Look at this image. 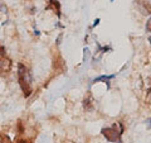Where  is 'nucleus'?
Masks as SVG:
<instances>
[{"label":"nucleus","mask_w":151,"mask_h":143,"mask_svg":"<svg viewBox=\"0 0 151 143\" xmlns=\"http://www.w3.org/2000/svg\"><path fill=\"white\" fill-rule=\"evenodd\" d=\"M18 79H19V85L24 93V96L28 98L33 93L32 89V76L29 74V71L23 63L18 65Z\"/></svg>","instance_id":"1"},{"label":"nucleus","mask_w":151,"mask_h":143,"mask_svg":"<svg viewBox=\"0 0 151 143\" xmlns=\"http://www.w3.org/2000/svg\"><path fill=\"white\" fill-rule=\"evenodd\" d=\"M102 134L106 137V139H108L110 142H116L120 138V132L116 129L115 127L112 128H103L102 129Z\"/></svg>","instance_id":"2"},{"label":"nucleus","mask_w":151,"mask_h":143,"mask_svg":"<svg viewBox=\"0 0 151 143\" xmlns=\"http://www.w3.org/2000/svg\"><path fill=\"white\" fill-rule=\"evenodd\" d=\"M12 69V61L5 56H0V72H9Z\"/></svg>","instance_id":"3"},{"label":"nucleus","mask_w":151,"mask_h":143,"mask_svg":"<svg viewBox=\"0 0 151 143\" xmlns=\"http://www.w3.org/2000/svg\"><path fill=\"white\" fill-rule=\"evenodd\" d=\"M45 9L47 10H48V9H53V10L57 13L58 18H60V4H59L58 0H49V5Z\"/></svg>","instance_id":"4"},{"label":"nucleus","mask_w":151,"mask_h":143,"mask_svg":"<svg viewBox=\"0 0 151 143\" xmlns=\"http://www.w3.org/2000/svg\"><path fill=\"white\" fill-rule=\"evenodd\" d=\"M115 77V75H110V76H100V77H97V79H94L93 80V82H98V81H105V82H108L111 79Z\"/></svg>","instance_id":"5"},{"label":"nucleus","mask_w":151,"mask_h":143,"mask_svg":"<svg viewBox=\"0 0 151 143\" xmlns=\"http://www.w3.org/2000/svg\"><path fill=\"white\" fill-rule=\"evenodd\" d=\"M92 103H93V99H92L91 95H88V99H84L83 105H84V108H87V109H92V108H93Z\"/></svg>","instance_id":"6"},{"label":"nucleus","mask_w":151,"mask_h":143,"mask_svg":"<svg viewBox=\"0 0 151 143\" xmlns=\"http://www.w3.org/2000/svg\"><path fill=\"white\" fill-rule=\"evenodd\" d=\"M0 143H12V141H10V138H9L6 134L0 133Z\"/></svg>","instance_id":"7"},{"label":"nucleus","mask_w":151,"mask_h":143,"mask_svg":"<svg viewBox=\"0 0 151 143\" xmlns=\"http://www.w3.org/2000/svg\"><path fill=\"white\" fill-rule=\"evenodd\" d=\"M0 56H1V57L5 56V48H4L3 46H0Z\"/></svg>","instance_id":"8"},{"label":"nucleus","mask_w":151,"mask_h":143,"mask_svg":"<svg viewBox=\"0 0 151 143\" xmlns=\"http://www.w3.org/2000/svg\"><path fill=\"white\" fill-rule=\"evenodd\" d=\"M150 26H151V19H149L147 24H146V31H147V32H150Z\"/></svg>","instance_id":"9"},{"label":"nucleus","mask_w":151,"mask_h":143,"mask_svg":"<svg viewBox=\"0 0 151 143\" xmlns=\"http://www.w3.org/2000/svg\"><path fill=\"white\" fill-rule=\"evenodd\" d=\"M98 23H100V19H96V20H94V24H93V27H96Z\"/></svg>","instance_id":"10"},{"label":"nucleus","mask_w":151,"mask_h":143,"mask_svg":"<svg viewBox=\"0 0 151 143\" xmlns=\"http://www.w3.org/2000/svg\"><path fill=\"white\" fill-rule=\"evenodd\" d=\"M18 143H30V142H28V141H18Z\"/></svg>","instance_id":"11"},{"label":"nucleus","mask_w":151,"mask_h":143,"mask_svg":"<svg viewBox=\"0 0 151 143\" xmlns=\"http://www.w3.org/2000/svg\"><path fill=\"white\" fill-rule=\"evenodd\" d=\"M111 1H113V0H111Z\"/></svg>","instance_id":"12"}]
</instances>
